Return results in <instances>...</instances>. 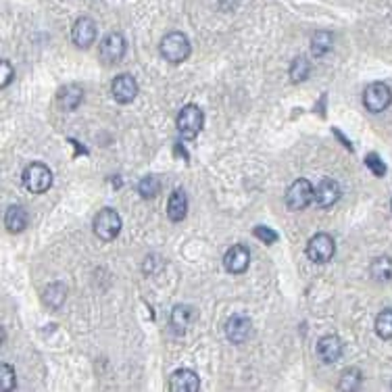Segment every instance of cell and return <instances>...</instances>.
I'll return each instance as SVG.
<instances>
[{
  "label": "cell",
  "instance_id": "obj_1",
  "mask_svg": "<svg viewBox=\"0 0 392 392\" xmlns=\"http://www.w3.org/2000/svg\"><path fill=\"white\" fill-rule=\"evenodd\" d=\"M161 54L172 65H180L190 57V40L182 32H170L161 40Z\"/></svg>",
  "mask_w": 392,
  "mask_h": 392
},
{
  "label": "cell",
  "instance_id": "obj_2",
  "mask_svg": "<svg viewBox=\"0 0 392 392\" xmlns=\"http://www.w3.org/2000/svg\"><path fill=\"white\" fill-rule=\"evenodd\" d=\"M122 232V217L115 209H102L98 211V215L94 217V234L96 238H100L102 242H111L115 240Z\"/></svg>",
  "mask_w": 392,
  "mask_h": 392
},
{
  "label": "cell",
  "instance_id": "obj_3",
  "mask_svg": "<svg viewBox=\"0 0 392 392\" xmlns=\"http://www.w3.org/2000/svg\"><path fill=\"white\" fill-rule=\"evenodd\" d=\"M203 126H205V113L200 111V106H196V104L182 106L180 115H178V132L182 134V138L194 140L200 134Z\"/></svg>",
  "mask_w": 392,
  "mask_h": 392
},
{
  "label": "cell",
  "instance_id": "obj_4",
  "mask_svg": "<svg viewBox=\"0 0 392 392\" xmlns=\"http://www.w3.org/2000/svg\"><path fill=\"white\" fill-rule=\"evenodd\" d=\"M21 180L25 190H30L32 194H42L52 186V172L44 163H32L25 167Z\"/></svg>",
  "mask_w": 392,
  "mask_h": 392
},
{
  "label": "cell",
  "instance_id": "obj_5",
  "mask_svg": "<svg viewBox=\"0 0 392 392\" xmlns=\"http://www.w3.org/2000/svg\"><path fill=\"white\" fill-rule=\"evenodd\" d=\"M363 104L369 113H382L392 104V90L384 82H373L363 92Z\"/></svg>",
  "mask_w": 392,
  "mask_h": 392
},
{
  "label": "cell",
  "instance_id": "obj_6",
  "mask_svg": "<svg viewBox=\"0 0 392 392\" xmlns=\"http://www.w3.org/2000/svg\"><path fill=\"white\" fill-rule=\"evenodd\" d=\"M315 200V188L309 180H297L286 192V207L290 211H303Z\"/></svg>",
  "mask_w": 392,
  "mask_h": 392
},
{
  "label": "cell",
  "instance_id": "obj_7",
  "mask_svg": "<svg viewBox=\"0 0 392 392\" xmlns=\"http://www.w3.org/2000/svg\"><path fill=\"white\" fill-rule=\"evenodd\" d=\"M126 48H128L126 38H124L119 32H111L108 36L102 38L98 52H100V59H102L104 63L113 65V63H119V61L124 59Z\"/></svg>",
  "mask_w": 392,
  "mask_h": 392
},
{
  "label": "cell",
  "instance_id": "obj_8",
  "mask_svg": "<svg viewBox=\"0 0 392 392\" xmlns=\"http://www.w3.org/2000/svg\"><path fill=\"white\" fill-rule=\"evenodd\" d=\"M336 253V242L330 234H315L307 244V257L313 263H327Z\"/></svg>",
  "mask_w": 392,
  "mask_h": 392
},
{
  "label": "cell",
  "instance_id": "obj_9",
  "mask_svg": "<svg viewBox=\"0 0 392 392\" xmlns=\"http://www.w3.org/2000/svg\"><path fill=\"white\" fill-rule=\"evenodd\" d=\"M253 334V321L244 313H234L226 321V336L232 345H244Z\"/></svg>",
  "mask_w": 392,
  "mask_h": 392
},
{
  "label": "cell",
  "instance_id": "obj_10",
  "mask_svg": "<svg viewBox=\"0 0 392 392\" xmlns=\"http://www.w3.org/2000/svg\"><path fill=\"white\" fill-rule=\"evenodd\" d=\"M111 92L119 104H128L138 96V82L130 73H122L111 84Z\"/></svg>",
  "mask_w": 392,
  "mask_h": 392
},
{
  "label": "cell",
  "instance_id": "obj_11",
  "mask_svg": "<svg viewBox=\"0 0 392 392\" xmlns=\"http://www.w3.org/2000/svg\"><path fill=\"white\" fill-rule=\"evenodd\" d=\"M251 265V253L242 244H234L223 257V267L230 273H244Z\"/></svg>",
  "mask_w": 392,
  "mask_h": 392
},
{
  "label": "cell",
  "instance_id": "obj_12",
  "mask_svg": "<svg viewBox=\"0 0 392 392\" xmlns=\"http://www.w3.org/2000/svg\"><path fill=\"white\" fill-rule=\"evenodd\" d=\"M343 351H345V345L338 336H323L317 343V355L323 363H336L341 357H343Z\"/></svg>",
  "mask_w": 392,
  "mask_h": 392
},
{
  "label": "cell",
  "instance_id": "obj_13",
  "mask_svg": "<svg viewBox=\"0 0 392 392\" xmlns=\"http://www.w3.org/2000/svg\"><path fill=\"white\" fill-rule=\"evenodd\" d=\"M341 194H343L341 192V184L336 182V180H332V178H325L315 188V203L321 209H327V207H332V205H336V203L341 200Z\"/></svg>",
  "mask_w": 392,
  "mask_h": 392
},
{
  "label": "cell",
  "instance_id": "obj_14",
  "mask_svg": "<svg viewBox=\"0 0 392 392\" xmlns=\"http://www.w3.org/2000/svg\"><path fill=\"white\" fill-rule=\"evenodd\" d=\"M71 38L78 48H90L96 40V23L90 17H80L71 30Z\"/></svg>",
  "mask_w": 392,
  "mask_h": 392
},
{
  "label": "cell",
  "instance_id": "obj_15",
  "mask_svg": "<svg viewBox=\"0 0 392 392\" xmlns=\"http://www.w3.org/2000/svg\"><path fill=\"white\" fill-rule=\"evenodd\" d=\"M200 380L198 373L192 369H178L170 378V390L172 392H198Z\"/></svg>",
  "mask_w": 392,
  "mask_h": 392
},
{
  "label": "cell",
  "instance_id": "obj_16",
  "mask_svg": "<svg viewBox=\"0 0 392 392\" xmlns=\"http://www.w3.org/2000/svg\"><path fill=\"white\" fill-rule=\"evenodd\" d=\"M27 221H30L27 211H25L21 205H13V207H9L7 213H5V226H7V230L13 232V234L23 232V230L27 228Z\"/></svg>",
  "mask_w": 392,
  "mask_h": 392
},
{
  "label": "cell",
  "instance_id": "obj_17",
  "mask_svg": "<svg viewBox=\"0 0 392 392\" xmlns=\"http://www.w3.org/2000/svg\"><path fill=\"white\" fill-rule=\"evenodd\" d=\"M57 100H59V106H61V108H65V111H76V108L82 104V100H84V90H82L78 84H67L65 88L59 90Z\"/></svg>",
  "mask_w": 392,
  "mask_h": 392
},
{
  "label": "cell",
  "instance_id": "obj_18",
  "mask_svg": "<svg viewBox=\"0 0 392 392\" xmlns=\"http://www.w3.org/2000/svg\"><path fill=\"white\" fill-rule=\"evenodd\" d=\"M188 211V196L184 190H174L170 200H167V217L172 221H182Z\"/></svg>",
  "mask_w": 392,
  "mask_h": 392
},
{
  "label": "cell",
  "instance_id": "obj_19",
  "mask_svg": "<svg viewBox=\"0 0 392 392\" xmlns=\"http://www.w3.org/2000/svg\"><path fill=\"white\" fill-rule=\"evenodd\" d=\"M194 319V309L190 305H178L172 311V327L176 334H184Z\"/></svg>",
  "mask_w": 392,
  "mask_h": 392
},
{
  "label": "cell",
  "instance_id": "obj_20",
  "mask_svg": "<svg viewBox=\"0 0 392 392\" xmlns=\"http://www.w3.org/2000/svg\"><path fill=\"white\" fill-rule=\"evenodd\" d=\"M369 275L376 282H392V259L390 257H376L369 265Z\"/></svg>",
  "mask_w": 392,
  "mask_h": 392
},
{
  "label": "cell",
  "instance_id": "obj_21",
  "mask_svg": "<svg viewBox=\"0 0 392 392\" xmlns=\"http://www.w3.org/2000/svg\"><path fill=\"white\" fill-rule=\"evenodd\" d=\"M332 44H334V36L330 32H315V36L311 38V54L315 59H319L332 50Z\"/></svg>",
  "mask_w": 392,
  "mask_h": 392
},
{
  "label": "cell",
  "instance_id": "obj_22",
  "mask_svg": "<svg viewBox=\"0 0 392 392\" xmlns=\"http://www.w3.org/2000/svg\"><path fill=\"white\" fill-rule=\"evenodd\" d=\"M65 297H67V288L61 282H54L44 290V303L50 309H61V305L65 303Z\"/></svg>",
  "mask_w": 392,
  "mask_h": 392
},
{
  "label": "cell",
  "instance_id": "obj_23",
  "mask_svg": "<svg viewBox=\"0 0 392 392\" xmlns=\"http://www.w3.org/2000/svg\"><path fill=\"white\" fill-rule=\"evenodd\" d=\"M376 334L380 336L382 341L392 338V307L378 313V317H376Z\"/></svg>",
  "mask_w": 392,
  "mask_h": 392
},
{
  "label": "cell",
  "instance_id": "obj_24",
  "mask_svg": "<svg viewBox=\"0 0 392 392\" xmlns=\"http://www.w3.org/2000/svg\"><path fill=\"white\" fill-rule=\"evenodd\" d=\"M361 382H363V373H361V369H357V367H349L347 371H343L338 388L345 390V392H353V390H359V388H361Z\"/></svg>",
  "mask_w": 392,
  "mask_h": 392
},
{
  "label": "cell",
  "instance_id": "obj_25",
  "mask_svg": "<svg viewBox=\"0 0 392 392\" xmlns=\"http://www.w3.org/2000/svg\"><path fill=\"white\" fill-rule=\"evenodd\" d=\"M309 73H311V63L305 57H297L290 65V80L299 84V82H305Z\"/></svg>",
  "mask_w": 392,
  "mask_h": 392
},
{
  "label": "cell",
  "instance_id": "obj_26",
  "mask_svg": "<svg viewBox=\"0 0 392 392\" xmlns=\"http://www.w3.org/2000/svg\"><path fill=\"white\" fill-rule=\"evenodd\" d=\"M138 192H140L142 198H154V196L161 192V182H159V178H157V176H146V178H142L140 184H138Z\"/></svg>",
  "mask_w": 392,
  "mask_h": 392
},
{
  "label": "cell",
  "instance_id": "obj_27",
  "mask_svg": "<svg viewBox=\"0 0 392 392\" xmlns=\"http://www.w3.org/2000/svg\"><path fill=\"white\" fill-rule=\"evenodd\" d=\"M15 388V369L9 363L0 365V390L11 392Z\"/></svg>",
  "mask_w": 392,
  "mask_h": 392
},
{
  "label": "cell",
  "instance_id": "obj_28",
  "mask_svg": "<svg viewBox=\"0 0 392 392\" xmlns=\"http://www.w3.org/2000/svg\"><path fill=\"white\" fill-rule=\"evenodd\" d=\"M365 167H367V170H369L376 178H384V176H386V165H384V161H382L376 152H369V154L365 157Z\"/></svg>",
  "mask_w": 392,
  "mask_h": 392
},
{
  "label": "cell",
  "instance_id": "obj_29",
  "mask_svg": "<svg viewBox=\"0 0 392 392\" xmlns=\"http://www.w3.org/2000/svg\"><path fill=\"white\" fill-rule=\"evenodd\" d=\"M13 78H15V71H13L11 63L7 59H3L0 61V88H7Z\"/></svg>",
  "mask_w": 392,
  "mask_h": 392
},
{
  "label": "cell",
  "instance_id": "obj_30",
  "mask_svg": "<svg viewBox=\"0 0 392 392\" xmlns=\"http://www.w3.org/2000/svg\"><path fill=\"white\" fill-rule=\"evenodd\" d=\"M255 236H257L259 240H263L265 244H273V242L277 240V234H275L273 230L265 228V226H257V228H255Z\"/></svg>",
  "mask_w": 392,
  "mask_h": 392
},
{
  "label": "cell",
  "instance_id": "obj_31",
  "mask_svg": "<svg viewBox=\"0 0 392 392\" xmlns=\"http://www.w3.org/2000/svg\"><path fill=\"white\" fill-rule=\"evenodd\" d=\"M390 209H392V200H390Z\"/></svg>",
  "mask_w": 392,
  "mask_h": 392
}]
</instances>
